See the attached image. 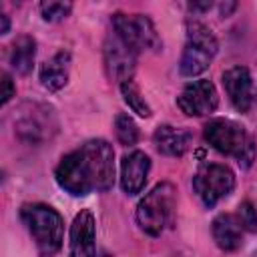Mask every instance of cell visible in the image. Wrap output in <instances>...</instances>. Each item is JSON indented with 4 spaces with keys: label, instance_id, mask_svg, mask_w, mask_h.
Returning <instances> with one entry per match:
<instances>
[{
    "label": "cell",
    "instance_id": "9",
    "mask_svg": "<svg viewBox=\"0 0 257 257\" xmlns=\"http://www.w3.org/2000/svg\"><path fill=\"white\" fill-rule=\"evenodd\" d=\"M135 64H137V52H133L116 34L108 36L104 42V66L108 76L122 84L124 80L133 78Z\"/></svg>",
    "mask_w": 257,
    "mask_h": 257
},
{
    "label": "cell",
    "instance_id": "22",
    "mask_svg": "<svg viewBox=\"0 0 257 257\" xmlns=\"http://www.w3.org/2000/svg\"><path fill=\"white\" fill-rule=\"evenodd\" d=\"M0 18H2V30H0V32H2V34H6V32H8V16H6V14H2Z\"/></svg>",
    "mask_w": 257,
    "mask_h": 257
},
{
    "label": "cell",
    "instance_id": "18",
    "mask_svg": "<svg viewBox=\"0 0 257 257\" xmlns=\"http://www.w3.org/2000/svg\"><path fill=\"white\" fill-rule=\"evenodd\" d=\"M114 133H116V139L122 145H126V147H131V145H135L139 141V126L124 112L116 114V118H114Z\"/></svg>",
    "mask_w": 257,
    "mask_h": 257
},
{
    "label": "cell",
    "instance_id": "17",
    "mask_svg": "<svg viewBox=\"0 0 257 257\" xmlns=\"http://www.w3.org/2000/svg\"><path fill=\"white\" fill-rule=\"evenodd\" d=\"M120 92L124 96V102L133 108V112H137L139 116H151V106L145 102V96L141 94L139 86L135 84V80H124L120 84Z\"/></svg>",
    "mask_w": 257,
    "mask_h": 257
},
{
    "label": "cell",
    "instance_id": "13",
    "mask_svg": "<svg viewBox=\"0 0 257 257\" xmlns=\"http://www.w3.org/2000/svg\"><path fill=\"white\" fill-rule=\"evenodd\" d=\"M153 143L159 153L169 155V157H181L189 151L193 143V133L185 126L161 124L153 135Z\"/></svg>",
    "mask_w": 257,
    "mask_h": 257
},
{
    "label": "cell",
    "instance_id": "1",
    "mask_svg": "<svg viewBox=\"0 0 257 257\" xmlns=\"http://www.w3.org/2000/svg\"><path fill=\"white\" fill-rule=\"evenodd\" d=\"M54 177L74 197L108 191L114 183V151L104 139H90L60 159Z\"/></svg>",
    "mask_w": 257,
    "mask_h": 257
},
{
    "label": "cell",
    "instance_id": "12",
    "mask_svg": "<svg viewBox=\"0 0 257 257\" xmlns=\"http://www.w3.org/2000/svg\"><path fill=\"white\" fill-rule=\"evenodd\" d=\"M151 169V159L143 151H133L122 157L120 163V185L124 193L137 195L143 191Z\"/></svg>",
    "mask_w": 257,
    "mask_h": 257
},
{
    "label": "cell",
    "instance_id": "15",
    "mask_svg": "<svg viewBox=\"0 0 257 257\" xmlns=\"http://www.w3.org/2000/svg\"><path fill=\"white\" fill-rule=\"evenodd\" d=\"M68 72H70V54L60 50L40 66V80L46 88L60 90L68 82Z\"/></svg>",
    "mask_w": 257,
    "mask_h": 257
},
{
    "label": "cell",
    "instance_id": "10",
    "mask_svg": "<svg viewBox=\"0 0 257 257\" xmlns=\"http://www.w3.org/2000/svg\"><path fill=\"white\" fill-rule=\"evenodd\" d=\"M96 223L88 209H82L70 225V257H94Z\"/></svg>",
    "mask_w": 257,
    "mask_h": 257
},
{
    "label": "cell",
    "instance_id": "20",
    "mask_svg": "<svg viewBox=\"0 0 257 257\" xmlns=\"http://www.w3.org/2000/svg\"><path fill=\"white\" fill-rule=\"evenodd\" d=\"M237 217H239L241 227H243L245 231H257V209H255L249 201H245V203L239 205Z\"/></svg>",
    "mask_w": 257,
    "mask_h": 257
},
{
    "label": "cell",
    "instance_id": "16",
    "mask_svg": "<svg viewBox=\"0 0 257 257\" xmlns=\"http://www.w3.org/2000/svg\"><path fill=\"white\" fill-rule=\"evenodd\" d=\"M36 56V40L32 36H18L10 50V64L18 74H28L32 70Z\"/></svg>",
    "mask_w": 257,
    "mask_h": 257
},
{
    "label": "cell",
    "instance_id": "19",
    "mask_svg": "<svg viewBox=\"0 0 257 257\" xmlns=\"http://www.w3.org/2000/svg\"><path fill=\"white\" fill-rule=\"evenodd\" d=\"M70 10H72V4L70 2H42L40 4L42 18L48 20V22H56V20L66 18Z\"/></svg>",
    "mask_w": 257,
    "mask_h": 257
},
{
    "label": "cell",
    "instance_id": "8",
    "mask_svg": "<svg viewBox=\"0 0 257 257\" xmlns=\"http://www.w3.org/2000/svg\"><path fill=\"white\" fill-rule=\"evenodd\" d=\"M177 104L189 116H203L215 112L219 104V94L211 80L201 78L185 84V88L177 96Z\"/></svg>",
    "mask_w": 257,
    "mask_h": 257
},
{
    "label": "cell",
    "instance_id": "4",
    "mask_svg": "<svg viewBox=\"0 0 257 257\" xmlns=\"http://www.w3.org/2000/svg\"><path fill=\"white\" fill-rule=\"evenodd\" d=\"M207 143L223 155L235 157L239 165L249 167L253 161V141L245 133V128L229 118H213L205 124Z\"/></svg>",
    "mask_w": 257,
    "mask_h": 257
},
{
    "label": "cell",
    "instance_id": "3",
    "mask_svg": "<svg viewBox=\"0 0 257 257\" xmlns=\"http://www.w3.org/2000/svg\"><path fill=\"white\" fill-rule=\"evenodd\" d=\"M175 203H177V191L171 183H159L155 189H151L141 203L137 205V223L139 227L157 237L165 231V227L169 225L173 211H175Z\"/></svg>",
    "mask_w": 257,
    "mask_h": 257
},
{
    "label": "cell",
    "instance_id": "21",
    "mask_svg": "<svg viewBox=\"0 0 257 257\" xmlns=\"http://www.w3.org/2000/svg\"><path fill=\"white\" fill-rule=\"evenodd\" d=\"M14 96V84L8 72H2V104H6Z\"/></svg>",
    "mask_w": 257,
    "mask_h": 257
},
{
    "label": "cell",
    "instance_id": "6",
    "mask_svg": "<svg viewBox=\"0 0 257 257\" xmlns=\"http://www.w3.org/2000/svg\"><path fill=\"white\" fill-rule=\"evenodd\" d=\"M114 34L133 50H161V38L155 30V24L145 14H122L116 12L112 16Z\"/></svg>",
    "mask_w": 257,
    "mask_h": 257
},
{
    "label": "cell",
    "instance_id": "11",
    "mask_svg": "<svg viewBox=\"0 0 257 257\" xmlns=\"http://www.w3.org/2000/svg\"><path fill=\"white\" fill-rule=\"evenodd\" d=\"M223 86L231 104L239 112H247L253 102V80L245 66H233L223 72Z\"/></svg>",
    "mask_w": 257,
    "mask_h": 257
},
{
    "label": "cell",
    "instance_id": "2",
    "mask_svg": "<svg viewBox=\"0 0 257 257\" xmlns=\"http://www.w3.org/2000/svg\"><path fill=\"white\" fill-rule=\"evenodd\" d=\"M20 219L24 221L28 233L32 235L38 251L46 257L54 255L62 247L64 223L56 209L44 203H28L20 209Z\"/></svg>",
    "mask_w": 257,
    "mask_h": 257
},
{
    "label": "cell",
    "instance_id": "5",
    "mask_svg": "<svg viewBox=\"0 0 257 257\" xmlns=\"http://www.w3.org/2000/svg\"><path fill=\"white\" fill-rule=\"evenodd\" d=\"M217 38L209 26L201 22H189L187 26V42L179 62V70L183 76H197L209 68L213 56L217 54Z\"/></svg>",
    "mask_w": 257,
    "mask_h": 257
},
{
    "label": "cell",
    "instance_id": "7",
    "mask_svg": "<svg viewBox=\"0 0 257 257\" xmlns=\"http://www.w3.org/2000/svg\"><path fill=\"white\" fill-rule=\"evenodd\" d=\"M235 187V175L227 165L205 163L193 177V189L207 207H215Z\"/></svg>",
    "mask_w": 257,
    "mask_h": 257
},
{
    "label": "cell",
    "instance_id": "14",
    "mask_svg": "<svg viewBox=\"0 0 257 257\" xmlns=\"http://www.w3.org/2000/svg\"><path fill=\"white\" fill-rule=\"evenodd\" d=\"M213 239L223 251H235L241 245V233L245 231L241 227V221L237 215L231 213H221L213 221Z\"/></svg>",
    "mask_w": 257,
    "mask_h": 257
}]
</instances>
